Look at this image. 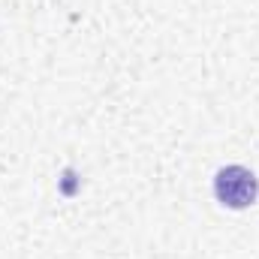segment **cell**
I'll list each match as a JSON object with an SVG mask.
<instances>
[{"label":"cell","instance_id":"1","mask_svg":"<svg viewBox=\"0 0 259 259\" xmlns=\"http://www.w3.org/2000/svg\"><path fill=\"white\" fill-rule=\"evenodd\" d=\"M214 199L229 208V211H247L253 208L259 199V178L253 169L241 166V163H229L220 166L214 172Z\"/></svg>","mask_w":259,"mask_h":259}]
</instances>
